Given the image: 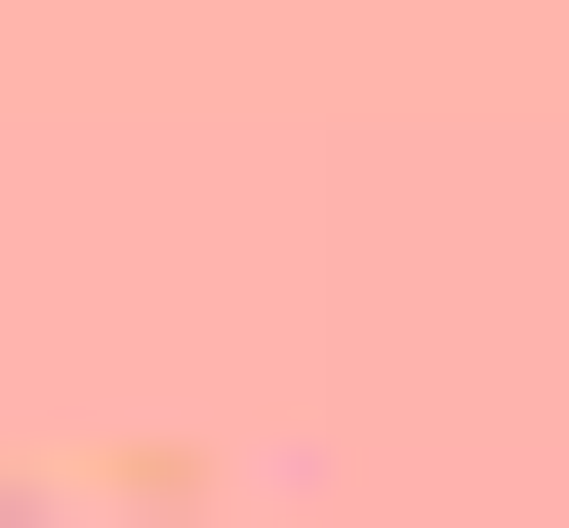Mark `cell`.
<instances>
[{"instance_id":"1","label":"cell","mask_w":569,"mask_h":528,"mask_svg":"<svg viewBox=\"0 0 569 528\" xmlns=\"http://www.w3.org/2000/svg\"><path fill=\"white\" fill-rule=\"evenodd\" d=\"M0 528H41V447H0Z\"/></svg>"}]
</instances>
